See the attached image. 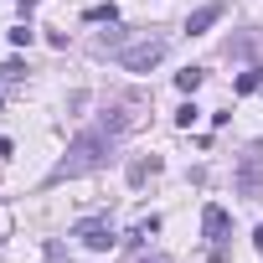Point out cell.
Instances as JSON below:
<instances>
[{"mask_svg": "<svg viewBox=\"0 0 263 263\" xmlns=\"http://www.w3.org/2000/svg\"><path fill=\"white\" fill-rule=\"evenodd\" d=\"M0 78H6V83H21V78H26V62H21V57H11L6 67H0Z\"/></svg>", "mask_w": 263, "mask_h": 263, "instance_id": "obj_10", "label": "cell"}, {"mask_svg": "<svg viewBox=\"0 0 263 263\" xmlns=\"http://www.w3.org/2000/svg\"><path fill=\"white\" fill-rule=\"evenodd\" d=\"M83 21H108V26H114V21H119V6H88Z\"/></svg>", "mask_w": 263, "mask_h": 263, "instance_id": "obj_7", "label": "cell"}, {"mask_svg": "<svg viewBox=\"0 0 263 263\" xmlns=\"http://www.w3.org/2000/svg\"><path fill=\"white\" fill-rule=\"evenodd\" d=\"M196 114H201L196 103H181V108H176V124H181V129H191V124H196Z\"/></svg>", "mask_w": 263, "mask_h": 263, "instance_id": "obj_12", "label": "cell"}, {"mask_svg": "<svg viewBox=\"0 0 263 263\" xmlns=\"http://www.w3.org/2000/svg\"><path fill=\"white\" fill-rule=\"evenodd\" d=\"M237 186H242V196H253V191H258V160H248V165H242Z\"/></svg>", "mask_w": 263, "mask_h": 263, "instance_id": "obj_8", "label": "cell"}, {"mask_svg": "<svg viewBox=\"0 0 263 263\" xmlns=\"http://www.w3.org/2000/svg\"><path fill=\"white\" fill-rule=\"evenodd\" d=\"M232 88H237V93H258V88H263V67H253V72H242V78H237Z\"/></svg>", "mask_w": 263, "mask_h": 263, "instance_id": "obj_9", "label": "cell"}, {"mask_svg": "<svg viewBox=\"0 0 263 263\" xmlns=\"http://www.w3.org/2000/svg\"><path fill=\"white\" fill-rule=\"evenodd\" d=\"M145 263H171V258H165V253H155V258H150V253H145Z\"/></svg>", "mask_w": 263, "mask_h": 263, "instance_id": "obj_14", "label": "cell"}, {"mask_svg": "<svg viewBox=\"0 0 263 263\" xmlns=\"http://www.w3.org/2000/svg\"><path fill=\"white\" fill-rule=\"evenodd\" d=\"M160 62H165V36L119 47V67H124V72H150V67H160Z\"/></svg>", "mask_w": 263, "mask_h": 263, "instance_id": "obj_3", "label": "cell"}, {"mask_svg": "<svg viewBox=\"0 0 263 263\" xmlns=\"http://www.w3.org/2000/svg\"><path fill=\"white\" fill-rule=\"evenodd\" d=\"M129 129V119L124 114H114V119H103L98 129H83V135L67 145V155L52 165V176L47 181H72V176H88V171H98L103 160H108V150H114V140Z\"/></svg>", "mask_w": 263, "mask_h": 263, "instance_id": "obj_1", "label": "cell"}, {"mask_svg": "<svg viewBox=\"0 0 263 263\" xmlns=\"http://www.w3.org/2000/svg\"><path fill=\"white\" fill-rule=\"evenodd\" d=\"M0 103H6V88H0Z\"/></svg>", "mask_w": 263, "mask_h": 263, "instance_id": "obj_17", "label": "cell"}, {"mask_svg": "<svg viewBox=\"0 0 263 263\" xmlns=\"http://www.w3.org/2000/svg\"><path fill=\"white\" fill-rule=\"evenodd\" d=\"M31 36H36V31H31V21H21V26L11 31V47H31Z\"/></svg>", "mask_w": 263, "mask_h": 263, "instance_id": "obj_11", "label": "cell"}, {"mask_svg": "<svg viewBox=\"0 0 263 263\" xmlns=\"http://www.w3.org/2000/svg\"><path fill=\"white\" fill-rule=\"evenodd\" d=\"M253 242H258V253H263V227H258V237H253Z\"/></svg>", "mask_w": 263, "mask_h": 263, "instance_id": "obj_15", "label": "cell"}, {"mask_svg": "<svg viewBox=\"0 0 263 263\" xmlns=\"http://www.w3.org/2000/svg\"><path fill=\"white\" fill-rule=\"evenodd\" d=\"M201 78H206L201 67H186V72H176V88H181V93H196V88H201Z\"/></svg>", "mask_w": 263, "mask_h": 263, "instance_id": "obj_6", "label": "cell"}, {"mask_svg": "<svg viewBox=\"0 0 263 263\" xmlns=\"http://www.w3.org/2000/svg\"><path fill=\"white\" fill-rule=\"evenodd\" d=\"M72 237L88 253H108L119 242V227H114V217H83V222H72Z\"/></svg>", "mask_w": 263, "mask_h": 263, "instance_id": "obj_2", "label": "cell"}, {"mask_svg": "<svg viewBox=\"0 0 263 263\" xmlns=\"http://www.w3.org/2000/svg\"><path fill=\"white\" fill-rule=\"evenodd\" d=\"M217 21H222V0H212V6L191 11V16H186V31H191V36H201V31H212Z\"/></svg>", "mask_w": 263, "mask_h": 263, "instance_id": "obj_5", "label": "cell"}, {"mask_svg": "<svg viewBox=\"0 0 263 263\" xmlns=\"http://www.w3.org/2000/svg\"><path fill=\"white\" fill-rule=\"evenodd\" d=\"M227 232H232V217H227L217 201H212V206H201V237H206L212 248H222V242H227Z\"/></svg>", "mask_w": 263, "mask_h": 263, "instance_id": "obj_4", "label": "cell"}, {"mask_svg": "<svg viewBox=\"0 0 263 263\" xmlns=\"http://www.w3.org/2000/svg\"><path fill=\"white\" fill-rule=\"evenodd\" d=\"M31 6H36V0H21V11H31Z\"/></svg>", "mask_w": 263, "mask_h": 263, "instance_id": "obj_16", "label": "cell"}, {"mask_svg": "<svg viewBox=\"0 0 263 263\" xmlns=\"http://www.w3.org/2000/svg\"><path fill=\"white\" fill-rule=\"evenodd\" d=\"M155 232H160V217H145V222L135 227V242H145V237H155Z\"/></svg>", "mask_w": 263, "mask_h": 263, "instance_id": "obj_13", "label": "cell"}]
</instances>
